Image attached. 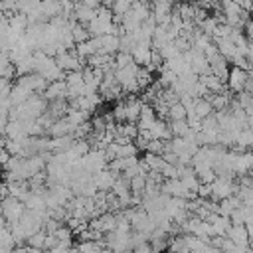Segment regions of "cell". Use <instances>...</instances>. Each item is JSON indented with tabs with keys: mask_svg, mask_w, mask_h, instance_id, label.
<instances>
[{
	"mask_svg": "<svg viewBox=\"0 0 253 253\" xmlns=\"http://www.w3.org/2000/svg\"><path fill=\"white\" fill-rule=\"evenodd\" d=\"M135 253H152V247H150L148 241H145V243H141V245L135 247Z\"/></svg>",
	"mask_w": 253,
	"mask_h": 253,
	"instance_id": "obj_9",
	"label": "cell"
},
{
	"mask_svg": "<svg viewBox=\"0 0 253 253\" xmlns=\"http://www.w3.org/2000/svg\"><path fill=\"white\" fill-rule=\"evenodd\" d=\"M245 115H247V117H253V99H251V103H249V107L245 109Z\"/></svg>",
	"mask_w": 253,
	"mask_h": 253,
	"instance_id": "obj_10",
	"label": "cell"
},
{
	"mask_svg": "<svg viewBox=\"0 0 253 253\" xmlns=\"http://www.w3.org/2000/svg\"><path fill=\"white\" fill-rule=\"evenodd\" d=\"M235 145H237L239 150H243V148H247V146H253V133H251L249 129H241V131L237 133Z\"/></svg>",
	"mask_w": 253,
	"mask_h": 253,
	"instance_id": "obj_7",
	"label": "cell"
},
{
	"mask_svg": "<svg viewBox=\"0 0 253 253\" xmlns=\"http://www.w3.org/2000/svg\"><path fill=\"white\" fill-rule=\"evenodd\" d=\"M251 148H253V146H251Z\"/></svg>",
	"mask_w": 253,
	"mask_h": 253,
	"instance_id": "obj_14",
	"label": "cell"
},
{
	"mask_svg": "<svg viewBox=\"0 0 253 253\" xmlns=\"http://www.w3.org/2000/svg\"><path fill=\"white\" fill-rule=\"evenodd\" d=\"M200 81L206 85V89H208V93L210 95H219L221 91H224V81H221V79H217L216 75H204V77H200Z\"/></svg>",
	"mask_w": 253,
	"mask_h": 253,
	"instance_id": "obj_5",
	"label": "cell"
},
{
	"mask_svg": "<svg viewBox=\"0 0 253 253\" xmlns=\"http://www.w3.org/2000/svg\"><path fill=\"white\" fill-rule=\"evenodd\" d=\"M131 55H133V61L137 63V66H141V68H150V63H152V44H148V42H139V44L133 48Z\"/></svg>",
	"mask_w": 253,
	"mask_h": 253,
	"instance_id": "obj_1",
	"label": "cell"
},
{
	"mask_svg": "<svg viewBox=\"0 0 253 253\" xmlns=\"http://www.w3.org/2000/svg\"><path fill=\"white\" fill-rule=\"evenodd\" d=\"M186 117H188V111L182 103H176V105L170 107V113H168L170 121H186Z\"/></svg>",
	"mask_w": 253,
	"mask_h": 253,
	"instance_id": "obj_8",
	"label": "cell"
},
{
	"mask_svg": "<svg viewBox=\"0 0 253 253\" xmlns=\"http://www.w3.org/2000/svg\"><path fill=\"white\" fill-rule=\"evenodd\" d=\"M46 237H48V234L44 232V228L38 232V234H34L28 241H26V245L28 247H32V249H46Z\"/></svg>",
	"mask_w": 253,
	"mask_h": 253,
	"instance_id": "obj_6",
	"label": "cell"
},
{
	"mask_svg": "<svg viewBox=\"0 0 253 253\" xmlns=\"http://www.w3.org/2000/svg\"><path fill=\"white\" fill-rule=\"evenodd\" d=\"M249 81V72L239 70V68H232L230 70V77H228V87L234 93H243L245 91V83Z\"/></svg>",
	"mask_w": 253,
	"mask_h": 253,
	"instance_id": "obj_2",
	"label": "cell"
},
{
	"mask_svg": "<svg viewBox=\"0 0 253 253\" xmlns=\"http://www.w3.org/2000/svg\"><path fill=\"white\" fill-rule=\"evenodd\" d=\"M247 129L253 133V117H247Z\"/></svg>",
	"mask_w": 253,
	"mask_h": 253,
	"instance_id": "obj_11",
	"label": "cell"
},
{
	"mask_svg": "<svg viewBox=\"0 0 253 253\" xmlns=\"http://www.w3.org/2000/svg\"><path fill=\"white\" fill-rule=\"evenodd\" d=\"M228 239H232L237 247H251V239H249V234L245 230V226H232L230 232H228Z\"/></svg>",
	"mask_w": 253,
	"mask_h": 253,
	"instance_id": "obj_3",
	"label": "cell"
},
{
	"mask_svg": "<svg viewBox=\"0 0 253 253\" xmlns=\"http://www.w3.org/2000/svg\"><path fill=\"white\" fill-rule=\"evenodd\" d=\"M117 178H119V176H115L111 170H103V172H99V174L93 176V182H95V186H97V190H101V192H107V190H113Z\"/></svg>",
	"mask_w": 253,
	"mask_h": 253,
	"instance_id": "obj_4",
	"label": "cell"
},
{
	"mask_svg": "<svg viewBox=\"0 0 253 253\" xmlns=\"http://www.w3.org/2000/svg\"><path fill=\"white\" fill-rule=\"evenodd\" d=\"M251 174H253V164H251Z\"/></svg>",
	"mask_w": 253,
	"mask_h": 253,
	"instance_id": "obj_13",
	"label": "cell"
},
{
	"mask_svg": "<svg viewBox=\"0 0 253 253\" xmlns=\"http://www.w3.org/2000/svg\"><path fill=\"white\" fill-rule=\"evenodd\" d=\"M249 79H251V81H253V68H251V70H249Z\"/></svg>",
	"mask_w": 253,
	"mask_h": 253,
	"instance_id": "obj_12",
	"label": "cell"
}]
</instances>
